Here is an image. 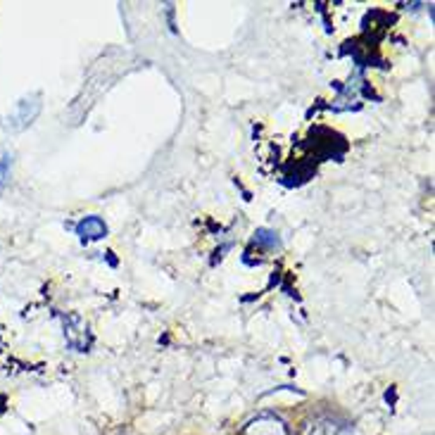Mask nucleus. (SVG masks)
Segmentation results:
<instances>
[{
	"label": "nucleus",
	"mask_w": 435,
	"mask_h": 435,
	"mask_svg": "<svg viewBox=\"0 0 435 435\" xmlns=\"http://www.w3.org/2000/svg\"><path fill=\"white\" fill-rule=\"evenodd\" d=\"M38 112H40V96H29V98H22L20 102H17V107L10 112V117H8V129L10 131H24L29 124H31L33 119L38 117Z\"/></svg>",
	"instance_id": "obj_1"
},
{
	"label": "nucleus",
	"mask_w": 435,
	"mask_h": 435,
	"mask_svg": "<svg viewBox=\"0 0 435 435\" xmlns=\"http://www.w3.org/2000/svg\"><path fill=\"white\" fill-rule=\"evenodd\" d=\"M77 234L84 238V241H100V238L107 234V226L100 217H86L84 222H79Z\"/></svg>",
	"instance_id": "obj_2"
},
{
	"label": "nucleus",
	"mask_w": 435,
	"mask_h": 435,
	"mask_svg": "<svg viewBox=\"0 0 435 435\" xmlns=\"http://www.w3.org/2000/svg\"><path fill=\"white\" fill-rule=\"evenodd\" d=\"M254 243H257V245H262V247H276L278 245V238H276V234H271V231L259 229L257 234H254Z\"/></svg>",
	"instance_id": "obj_3"
},
{
	"label": "nucleus",
	"mask_w": 435,
	"mask_h": 435,
	"mask_svg": "<svg viewBox=\"0 0 435 435\" xmlns=\"http://www.w3.org/2000/svg\"><path fill=\"white\" fill-rule=\"evenodd\" d=\"M10 162H13V155L8 153V150L0 145V185L5 183V178H8V169H10Z\"/></svg>",
	"instance_id": "obj_4"
}]
</instances>
